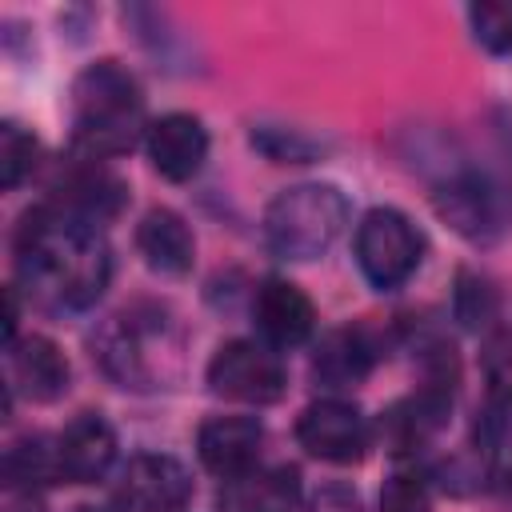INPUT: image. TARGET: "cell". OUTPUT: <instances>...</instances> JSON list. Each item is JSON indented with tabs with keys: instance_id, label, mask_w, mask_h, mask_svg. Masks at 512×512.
Masks as SVG:
<instances>
[{
	"instance_id": "obj_1",
	"label": "cell",
	"mask_w": 512,
	"mask_h": 512,
	"mask_svg": "<svg viewBox=\"0 0 512 512\" xmlns=\"http://www.w3.org/2000/svg\"><path fill=\"white\" fill-rule=\"evenodd\" d=\"M16 268L24 284L56 308H88L112 280V248L96 224L40 204L20 220Z\"/></svg>"
},
{
	"instance_id": "obj_2",
	"label": "cell",
	"mask_w": 512,
	"mask_h": 512,
	"mask_svg": "<svg viewBox=\"0 0 512 512\" xmlns=\"http://www.w3.org/2000/svg\"><path fill=\"white\" fill-rule=\"evenodd\" d=\"M144 96L136 76L116 60H96L72 80V140L88 160L120 156L140 140Z\"/></svg>"
},
{
	"instance_id": "obj_3",
	"label": "cell",
	"mask_w": 512,
	"mask_h": 512,
	"mask_svg": "<svg viewBox=\"0 0 512 512\" xmlns=\"http://www.w3.org/2000/svg\"><path fill=\"white\" fill-rule=\"evenodd\" d=\"M100 364L124 388H164L180 376V332L152 304L124 308L100 332Z\"/></svg>"
},
{
	"instance_id": "obj_4",
	"label": "cell",
	"mask_w": 512,
	"mask_h": 512,
	"mask_svg": "<svg viewBox=\"0 0 512 512\" xmlns=\"http://www.w3.org/2000/svg\"><path fill=\"white\" fill-rule=\"evenodd\" d=\"M348 224V200L336 184H292L264 212V240L280 260L324 256Z\"/></svg>"
},
{
	"instance_id": "obj_5",
	"label": "cell",
	"mask_w": 512,
	"mask_h": 512,
	"mask_svg": "<svg viewBox=\"0 0 512 512\" xmlns=\"http://www.w3.org/2000/svg\"><path fill=\"white\" fill-rule=\"evenodd\" d=\"M424 260V236L396 208H372L356 224V264L380 292L400 288Z\"/></svg>"
},
{
	"instance_id": "obj_6",
	"label": "cell",
	"mask_w": 512,
	"mask_h": 512,
	"mask_svg": "<svg viewBox=\"0 0 512 512\" xmlns=\"http://www.w3.org/2000/svg\"><path fill=\"white\" fill-rule=\"evenodd\" d=\"M208 388L236 404H272L284 396V364L280 352L264 340H228L208 360Z\"/></svg>"
},
{
	"instance_id": "obj_7",
	"label": "cell",
	"mask_w": 512,
	"mask_h": 512,
	"mask_svg": "<svg viewBox=\"0 0 512 512\" xmlns=\"http://www.w3.org/2000/svg\"><path fill=\"white\" fill-rule=\"evenodd\" d=\"M436 212L468 240V244H496L508 228V200L484 172H456L436 192Z\"/></svg>"
},
{
	"instance_id": "obj_8",
	"label": "cell",
	"mask_w": 512,
	"mask_h": 512,
	"mask_svg": "<svg viewBox=\"0 0 512 512\" xmlns=\"http://www.w3.org/2000/svg\"><path fill=\"white\" fill-rule=\"evenodd\" d=\"M296 440L308 456L328 460V464H352L368 452L372 444V428L364 420V412L352 400L340 396H324L312 400L300 420H296Z\"/></svg>"
},
{
	"instance_id": "obj_9",
	"label": "cell",
	"mask_w": 512,
	"mask_h": 512,
	"mask_svg": "<svg viewBox=\"0 0 512 512\" xmlns=\"http://www.w3.org/2000/svg\"><path fill=\"white\" fill-rule=\"evenodd\" d=\"M116 500L124 512H184L192 500V476L176 456L144 452L120 472Z\"/></svg>"
},
{
	"instance_id": "obj_10",
	"label": "cell",
	"mask_w": 512,
	"mask_h": 512,
	"mask_svg": "<svg viewBox=\"0 0 512 512\" xmlns=\"http://www.w3.org/2000/svg\"><path fill=\"white\" fill-rule=\"evenodd\" d=\"M252 316H256V332L268 348L284 352V348H300L312 328H316V308L308 300L304 288H296L292 280L284 276H268L260 288H256V300H252Z\"/></svg>"
},
{
	"instance_id": "obj_11",
	"label": "cell",
	"mask_w": 512,
	"mask_h": 512,
	"mask_svg": "<svg viewBox=\"0 0 512 512\" xmlns=\"http://www.w3.org/2000/svg\"><path fill=\"white\" fill-rule=\"evenodd\" d=\"M144 148H148V160L152 168L164 176V180H192L204 160H208V132L200 124V116L192 112H168L160 120L148 124L144 132Z\"/></svg>"
},
{
	"instance_id": "obj_12",
	"label": "cell",
	"mask_w": 512,
	"mask_h": 512,
	"mask_svg": "<svg viewBox=\"0 0 512 512\" xmlns=\"http://www.w3.org/2000/svg\"><path fill=\"white\" fill-rule=\"evenodd\" d=\"M196 448H200V460L208 472L232 480V476H244L256 468L260 448H264V428L252 416H216L200 428Z\"/></svg>"
},
{
	"instance_id": "obj_13",
	"label": "cell",
	"mask_w": 512,
	"mask_h": 512,
	"mask_svg": "<svg viewBox=\"0 0 512 512\" xmlns=\"http://www.w3.org/2000/svg\"><path fill=\"white\" fill-rule=\"evenodd\" d=\"M448 412H452V392H440V388L420 384V392L396 400L380 416V436H384L388 452H396V456L416 452V448H424L444 428Z\"/></svg>"
},
{
	"instance_id": "obj_14",
	"label": "cell",
	"mask_w": 512,
	"mask_h": 512,
	"mask_svg": "<svg viewBox=\"0 0 512 512\" xmlns=\"http://www.w3.org/2000/svg\"><path fill=\"white\" fill-rule=\"evenodd\" d=\"M56 452H60V472L72 484H96L108 476L112 460H116V432L104 416L84 412L76 416L60 436H56Z\"/></svg>"
},
{
	"instance_id": "obj_15",
	"label": "cell",
	"mask_w": 512,
	"mask_h": 512,
	"mask_svg": "<svg viewBox=\"0 0 512 512\" xmlns=\"http://www.w3.org/2000/svg\"><path fill=\"white\" fill-rule=\"evenodd\" d=\"M296 500H300V472L288 464L232 476L216 496L220 512H292Z\"/></svg>"
},
{
	"instance_id": "obj_16",
	"label": "cell",
	"mask_w": 512,
	"mask_h": 512,
	"mask_svg": "<svg viewBox=\"0 0 512 512\" xmlns=\"http://www.w3.org/2000/svg\"><path fill=\"white\" fill-rule=\"evenodd\" d=\"M52 204L64 208V212H72V216H80V220H88V224H100V220H108V216L120 212L124 184L108 168H100L96 160L84 156V164H76V168L64 172Z\"/></svg>"
},
{
	"instance_id": "obj_17",
	"label": "cell",
	"mask_w": 512,
	"mask_h": 512,
	"mask_svg": "<svg viewBox=\"0 0 512 512\" xmlns=\"http://www.w3.org/2000/svg\"><path fill=\"white\" fill-rule=\"evenodd\" d=\"M376 360V344L364 328H336L320 340L316 356H312V376L316 384L340 392V388H356Z\"/></svg>"
},
{
	"instance_id": "obj_18",
	"label": "cell",
	"mask_w": 512,
	"mask_h": 512,
	"mask_svg": "<svg viewBox=\"0 0 512 512\" xmlns=\"http://www.w3.org/2000/svg\"><path fill=\"white\" fill-rule=\"evenodd\" d=\"M136 248L148 260V268H156L164 276H184L192 268V256H196V240H192L188 224L172 208H152L140 220Z\"/></svg>"
},
{
	"instance_id": "obj_19",
	"label": "cell",
	"mask_w": 512,
	"mask_h": 512,
	"mask_svg": "<svg viewBox=\"0 0 512 512\" xmlns=\"http://www.w3.org/2000/svg\"><path fill=\"white\" fill-rule=\"evenodd\" d=\"M8 352H12V376L24 396L48 404L68 392V360L48 336H24Z\"/></svg>"
},
{
	"instance_id": "obj_20",
	"label": "cell",
	"mask_w": 512,
	"mask_h": 512,
	"mask_svg": "<svg viewBox=\"0 0 512 512\" xmlns=\"http://www.w3.org/2000/svg\"><path fill=\"white\" fill-rule=\"evenodd\" d=\"M4 480H8V488H24V492L64 480L56 440H48V436H24V440H16L4 452Z\"/></svg>"
},
{
	"instance_id": "obj_21",
	"label": "cell",
	"mask_w": 512,
	"mask_h": 512,
	"mask_svg": "<svg viewBox=\"0 0 512 512\" xmlns=\"http://www.w3.org/2000/svg\"><path fill=\"white\" fill-rule=\"evenodd\" d=\"M452 312L464 328L480 332L500 316V296L492 288V280L476 276V272H460L456 276V296H452Z\"/></svg>"
},
{
	"instance_id": "obj_22",
	"label": "cell",
	"mask_w": 512,
	"mask_h": 512,
	"mask_svg": "<svg viewBox=\"0 0 512 512\" xmlns=\"http://www.w3.org/2000/svg\"><path fill=\"white\" fill-rule=\"evenodd\" d=\"M480 368H484L488 400H492L496 408H512V332H508V328H496V332L484 340Z\"/></svg>"
},
{
	"instance_id": "obj_23",
	"label": "cell",
	"mask_w": 512,
	"mask_h": 512,
	"mask_svg": "<svg viewBox=\"0 0 512 512\" xmlns=\"http://www.w3.org/2000/svg\"><path fill=\"white\" fill-rule=\"evenodd\" d=\"M36 136L24 132L16 120H4L0 124V184L12 192L32 168H36Z\"/></svg>"
},
{
	"instance_id": "obj_24",
	"label": "cell",
	"mask_w": 512,
	"mask_h": 512,
	"mask_svg": "<svg viewBox=\"0 0 512 512\" xmlns=\"http://www.w3.org/2000/svg\"><path fill=\"white\" fill-rule=\"evenodd\" d=\"M468 20L488 52H512V0H480L468 8Z\"/></svg>"
},
{
	"instance_id": "obj_25",
	"label": "cell",
	"mask_w": 512,
	"mask_h": 512,
	"mask_svg": "<svg viewBox=\"0 0 512 512\" xmlns=\"http://www.w3.org/2000/svg\"><path fill=\"white\" fill-rule=\"evenodd\" d=\"M380 512H432V492L416 472H396L380 488Z\"/></svg>"
},
{
	"instance_id": "obj_26",
	"label": "cell",
	"mask_w": 512,
	"mask_h": 512,
	"mask_svg": "<svg viewBox=\"0 0 512 512\" xmlns=\"http://www.w3.org/2000/svg\"><path fill=\"white\" fill-rule=\"evenodd\" d=\"M308 512H364V508H360V496L348 484H324L308 500Z\"/></svg>"
},
{
	"instance_id": "obj_27",
	"label": "cell",
	"mask_w": 512,
	"mask_h": 512,
	"mask_svg": "<svg viewBox=\"0 0 512 512\" xmlns=\"http://www.w3.org/2000/svg\"><path fill=\"white\" fill-rule=\"evenodd\" d=\"M80 512H100V508H80Z\"/></svg>"
}]
</instances>
